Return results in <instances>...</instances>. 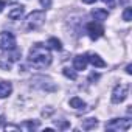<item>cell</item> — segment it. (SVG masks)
Segmentation results:
<instances>
[{
    "mask_svg": "<svg viewBox=\"0 0 132 132\" xmlns=\"http://www.w3.org/2000/svg\"><path fill=\"white\" fill-rule=\"evenodd\" d=\"M51 53L48 50V47L42 45V44H34L28 53V61L30 64H33L34 67H39V69H45L51 64Z\"/></svg>",
    "mask_w": 132,
    "mask_h": 132,
    "instance_id": "obj_1",
    "label": "cell"
},
{
    "mask_svg": "<svg viewBox=\"0 0 132 132\" xmlns=\"http://www.w3.org/2000/svg\"><path fill=\"white\" fill-rule=\"evenodd\" d=\"M45 22V13L44 11H33L27 16V28L28 30H37Z\"/></svg>",
    "mask_w": 132,
    "mask_h": 132,
    "instance_id": "obj_2",
    "label": "cell"
},
{
    "mask_svg": "<svg viewBox=\"0 0 132 132\" xmlns=\"http://www.w3.org/2000/svg\"><path fill=\"white\" fill-rule=\"evenodd\" d=\"M0 50L3 51H14L16 50V37L10 31L0 33Z\"/></svg>",
    "mask_w": 132,
    "mask_h": 132,
    "instance_id": "obj_3",
    "label": "cell"
},
{
    "mask_svg": "<svg viewBox=\"0 0 132 132\" xmlns=\"http://www.w3.org/2000/svg\"><path fill=\"white\" fill-rule=\"evenodd\" d=\"M127 95H129V86L127 84H118V86H115V89L112 92V103L120 104L127 98Z\"/></svg>",
    "mask_w": 132,
    "mask_h": 132,
    "instance_id": "obj_4",
    "label": "cell"
},
{
    "mask_svg": "<svg viewBox=\"0 0 132 132\" xmlns=\"http://www.w3.org/2000/svg\"><path fill=\"white\" fill-rule=\"evenodd\" d=\"M130 124H132V121L129 118H121V120L113 118L110 123L106 124V129H109V130H127L130 127Z\"/></svg>",
    "mask_w": 132,
    "mask_h": 132,
    "instance_id": "obj_5",
    "label": "cell"
},
{
    "mask_svg": "<svg viewBox=\"0 0 132 132\" xmlns=\"http://www.w3.org/2000/svg\"><path fill=\"white\" fill-rule=\"evenodd\" d=\"M87 33H89L90 39L96 40V39H100L104 34V28H103V25L100 22H90L87 25Z\"/></svg>",
    "mask_w": 132,
    "mask_h": 132,
    "instance_id": "obj_6",
    "label": "cell"
},
{
    "mask_svg": "<svg viewBox=\"0 0 132 132\" xmlns=\"http://www.w3.org/2000/svg\"><path fill=\"white\" fill-rule=\"evenodd\" d=\"M16 59H17V57L11 56V54H8V53L0 54V69H2V70H11L13 62H14Z\"/></svg>",
    "mask_w": 132,
    "mask_h": 132,
    "instance_id": "obj_7",
    "label": "cell"
},
{
    "mask_svg": "<svg viewBox=\"0 0 132 132\" xmlns=\"http://www.w3.org/2000/svg\"><path fill=\"white\" fill-rule=\"evenodd\" d=\"M87 64H89L87 56H86V54H78V56H75V59H73V69H75V70H86Z\"/></svg>",
    "mask_w": 132,
    "mask_h": 132,
    "instance_id": "obj_8",
    "label": "cell"
},
{
    "mask_svg": "<svg viewBox=\"0 0 132 132\" xmlns=\"http://www.w3.org/2000/svg\"><path fill=\"white\" fill-rule=\"evenodd\" d=\"M87 61L93 65V67H98V69H103V67H106V62L98 56V54H95V53H90V54H87Z\"/></svg>",
    "mask_w": 132,
    "mask_h": 132,
    "instance_id": "obj_9",
    "label": "cell"
},
{
    "mask_svg": "<svg viewBox=\"0 0 132 132\" xmlns=\"http://www.w3.org/2000/svg\"><path fill=\"white\" fill-rule=\"evenodd\" d=\"M11 92H13V86H11V82L0 81V98H6V96H10Z\"/></svg>",
    "mask_w": 132,
    "mask_h": 132,
    "instance_id": "obj_10",
    "label": "cell"
},
{
    "mask_svg": "<svg viewBox=\"0 0 132 132\" xmlns=\"http://www.w3.org/2000/svg\"><path fill=\"white\" fill-rule=\"evenodd\" d=\"M92 16H93V19H95V20L101 22V20H106V19L109 17V13H107V10L95 8V10H92Z\"/></svg>",
    "mask_w": 132,
    "mask_h": 132,
    "instance_id": "obj_11",
    "label": "cell"
},
{
    "mask_svg": "<svg viewBox=\"0 0 132 132\" xmlns=\"http://www.w3.org/2000/svg\"><path fill=\"white\" fill-rule=\"evenodd\" d=\"M23 11H25V8H23V6H16V8H13V10L8 13V17H10L11 20H17V19H20V17H22Z\"/></svg>",
    "mask_w": 132,
    "mask_h": 132,
    "instance_id": "obj_12",
    "label": "cell"
},
{
    "mask_svg": "<svg viewBox=\"0 0 132 132\" xmlns=\"http://www.w3.org/2000/svg\"><path fill=\"white\" fill-rule=\"evenodd\" d=\"M70 107H73V109H84V107H86V103H84L81 98L73 96V98L70 100Z\"/></svg>",
    "mask_w": 132,
    "mask_h": 132,
    "instance_id": "obj_13",
    "label": "cell"
},
{
    "mask_svg": "<svg viewBox=\"0 0 132 132\" xmlns=\"http://www.w3.org/2000/svg\"><path fill=\"white\" fill-rule=\"evenodd\" d=\"M98 124V121H96V118H87V120H84L82 121V129H93L95 126Z\"/></svg>",
    "mask_w": 132,
    "mask_h": 132,
    "instance_id": "obj_14",
    "label": "cell"
},
{
    "mask_svg": "<svg viewBox=\"0 0 132 132\" xmlns=\"http://www.w3.org/2000/svg\"><path fill=\"white\" fill-rule=\"evenodd\" d=\"M48 45L53 48V50H62V44H61V40L59 39H56V37H50L48 39Z\"/></svg>",
    "mask_w": 132,
    "mask_h": 132,
    "instance_id": "obj_15",
    "label": "cell"
},
{
    "mask_svg": "<svg viewBox=\"0 0 132 132\" xmlns=\"http://www.w3.org/2000/svg\"><path fill=\"white\" fill-rule=\"evenodd\" d=\"M62 73L67 76V78H70V79H76V72H75V70H72V69H64V70H62Z\"/></svg>",
    "mask_w": 132,
    "mask_h": 132,
    "instance_id": "obj_16",
    "label": "cell"
},
{
    "mask_svg": "<svg viewBox=\"0 0 132 132\" xmlns=\"http://www.w3.org/2000/svg\"><path fill=\"white\" fill-rule=\"evenodd\" d=\"M123 20L126 22H130L132 20V8H126L124 13H123Z\"/></svg>",
    "mask_w": 132,
    "mask_h": 132,
    "instance_id": "obj_17",
    "label": "cell"
},
{
    "mask_svg": "<svg viewBox=\"0 0 132 132\" xmlns=\"http://www.w3.org/2000/svg\"><path fill=\"white\" fill-rule=\"evenodd\" d=\"M39 2H40V5L44 8H50L51 6V0H39Z\"/></svg>",
    "mask_w": 132,
    "mask_h": 132,
    "instance_id": "obj_18",
    "label": "cell"
},
{
    "mask_svg": "<svg viewBox=\"0 0 132 132\" xmlns=\"http://www.w3.org/2000/svg\"><path fill=\"white\" fill-rule=\"evenodd\" d=\"M103 2H104L109 8H113V6H115V0H103Z\"/></svg>",
    "mask_w": 132,
    "mask_h": 132,
    "instance_id": "obj_19",
    "label": "cell"
},
{
    "mask_svg": "<svg viewBox=\"0 0 132 132\" xmlns=\"http://www.w3.org/2000/svg\"><path fill=\"white\" fill-rule=\"evenodd\" d=\"M89 79H90V81H96V79H100V75H98V73H92V75L89 76Z\"/></svg>",
    "mask_w": 132,
    "mask_h": 132,
    "instance_id": "obj_20",
    "label": "cell"
},
{
    "mask_svg": "<svg viewBox=\"0 0 132 132\" xmlns=\"http://www.w3.org/2000/svg\"><path fill=\"white\" fill-rule=\"evenodd\" d=\"M25 126H28L30 129H36L37 127V123H25Z\"/></svg>",
    "mask_w": 132,
    "mask_h": 132,
    "instance_id": "obj_21",
    "label": "cell"
},
{
    "mask_svg": "<svg viewBox=\"0 0 132 132\" xmlns=\"http://www.w3.org/2000/svg\"><path fill=\"white\" fill-rule=\"evenodd\" d=\"M6 6V2H3V0H0V13L3 11V8Z\"/></svg>",
    "mask_w": 132,
    "mask_h": 132,
    "instance_id": "obj_22",
    "label": "cell"
},
{
    "mask_svg": "<svg viewBox=\"0 0 132 132\" xmlns=\"http://www.w3.org/2000/svg\"><path fill=\"white\" fill-rule=\"evenodd\" d=\"M126 73H127V75H132V65H130V64L126 67Z\"/></svg>",
    "mask_w": 132,
    "mask_h": 132,
    "instance_id": "obj_23",
    "label": "cell"
},
{
    "mask_svg": "<svg viewBox=\"0 0 132 132\" xmlns=\"http://www.w3.org/2000/svg\"><path fill=\"white\" fill-rule=\"evenodd\" d=\"M82 2H84V3H87V5H92V3H95V2H96V0H82Z\"/></svg>",
    "mask_w": 132,
    "mask_h": 132,
    "instance_id": "obj_24",
    "label": "cell"
},
{
    "mask_svg": "<svg viewBox=\"0 0 132 132\" xmlns=\"http://www.w3.org/2000/svg\"><path fill=\"white\" fill-rule=\"evenodd\" d=\"M129 0H120V3H127Z\"/></svg>",
    "mask_w": 132,
    "mask_h": 132,
    "instance_id": "obj_25",
    "label": "cell"
}]
</instances>
